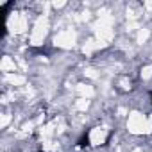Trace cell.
I'll use <instances>...</instances> for the list:
<instances>
[{
    "label": "cell",
    "instance_id": "obj_1",
    "mask_svg": "<svg viewBox=\"0 0 152 152\" xmlns=\"http://www.w3.org/2000/svg\"><path fill=\"white\" fill-rule=\"evenodd\" d=\"M147 125H148V118H145V115H141V113H131L129 115L127 127H129V131L132 134L147 132Z\"/></svg>",
    "mask_w": 152,
    "mask_h": 152
},
{
    "label": "cell",
    "instance_id": "obj_2",
    "mask_svg": "<svg viewBox=\"0 0 152 152\" xmlns=\"http://www.w3.org/2000/svg\"><path fill=\"white\" fill-rule=\"evenodd\" d=\"M47 31H48V22L47 18H38V22L34 23V29L31 32V43L32 45H41L45 36H47Z\"/></svg>",
    "mask_w": 152,
    "mask_h": 152
},
{
    "label": "cell",
    "instance_id": "obj_3",
    "mask_svg": "<svg viewBox=\"0 0 152 152\" xmlns=\"http://www.w3.org/2000/svg\"><path fill=\"white\" fill-rule=\"evenodd\" d=\"M7 27H9L11 32H16V34L18 32H23L27 29V18H25V15L13 13L9 16V20H7Z\"/></svg>",
    "mask_w": 152,
    "mask_h": 152
},
{
    "label": "cell",
    "instance_id": "obj_4",
    "mask_svg": "<svg viewBox=\"0 0 152 152\" xmlns=\"http://www.w3.org/2000/svg\"><path fill=\"white\" fill-rule=\"evenodd\" d=\"M54 43H56L57 47L70 48V47H73V43H75V32H72V31H63V32H59V34L56 36Z\"/></svg>",
    "mask_w": 152,
    "mask_h": 152
},
{
    "label": "cell",
    "instance_id": "obj_5",
    "mask_svg": "<svg viewBox=\"0 0 152 152\" xmlns=\"http://www.w3.org/2000/svg\"><path fill=\"white\" fill-rule=\"evenodd\" d=\"M104 140H106V129H102V127L91 129V132H90V141H91L93 145H100V143H104Z\"/></svg>",
    "mask_w": 152,
    "mask_h": 152
},
{
    "label": "cell",
    "instance_id": "obj_6",
    "mask_svg": "<svg viewBox=\"0 0 152 152\" xmlns=\"http://www.w3.org/2000/svg\"><path fill=\"white\" fill-rule=\"evenodd\" d=\"M0 68H2V72H6V73H13L15 68H16V64H15V61L9 56H6L2 59V63H0Z\"/></svg>",
    "mask_w": 152,
    "mask_h": 152
},
{
    "label": "cell",
    "instance_id": "obj_7",
    "mask_svg": "<svg viewBox=\"0 0 152 152\" xmlns=\"http://www.w3.org/2000/svg\"><path fill=\"white\" fill-rule=\"evenodd\" d=\"M77 91L83 95V99H90V97H93V88L91 86H88V84H79L77 86Z\"/></svg>",
    "mask_w": 152,
    "mask_h": 152
},
{
    "label": "cell",
    "instance_id": "obj_8",
    "mask_svg": "<svg viewBox=\"0 0 152 152\" xmlns=\"http://www.w3.org/2000/svg\"><path fill=\"white\" fill-rule=\"evenodd\" d=\"M7 81H9L11 84L20 86V84H23V83H25V77H22V75H15V73H7Z\"/></svg>",
    "mask_w": 152,
    "mask_h": 152
},
{
    "label": "cell",
    "instance_id": "obj_9",
    "mask_svg": "<svg viewBox=\"0 0 152 152\" xmlns=\"http://www.w3.org/2000/svg\"><path fill=\"white\" fill-rule=\"evenodd\" d=\"M88 106H90L88 99H79L77 102H75V109H79V111H86V109H88Z\"/></svg>",
    "mask_w": 152,
    "mask_h": 152
},
{
    "label": "cell",
    "instance_id": "obj_10",
    "mask_svg": "<svg viewBox=\"0 0 152 152\" xmlns=\"http://www.w3.org/2000/svg\"><path fill=\"white\" fill-rule=\"evenodd\" d=\"M148 39V31L147 29H141L140 34H138V43H145Z\"/></svg>",
    "mask_w": 152,
    "mask_h": 152
},
{
    "label": "cell",
    "instance_id": "obj_11",
    "mask_svg": "<svg viewBox=\"0 0 152 152\" xmlns=\"http://www.w3.org/2000/svg\"><path fill=\"white\" fill-rule=\"evenodd\" d=\"M52 132H54L52 125H45V127L41 129V136H43V138H50V136H52Z\"/></svg>",
    "mask_w": 152,
    "mask_h": 152
},
{
    "label": "cell",
    "instance_id": "obj_12",
    "mask_svg": "<svg viewBox=\"0 0 152 152\" xmlns=\"http://www.w3.org/2000/svg\"><path fill=\"white\" fill-rule=\"evenodd\" d=\"M141 77H143L145 81L152 77V66H145V68L141 70Z\"/></svg>",
    "mask_w": 152,
    "mask_h": 152
},
{
    "label": "cell",
    "instance_id": "obj_13",
    "mask_svg": "<svg viewBox=\"0 0 152 152\" xmlns=\"http://www.w3.org/2000/svg\"><path fill=\"white\" fill-rule=\"evenodd\" d=\"M9 120H11V116H9V115H4V116H2V122H0V127H6Z\"/></svg>",
    "mask_w": 152,
    "mask_h": 152
},
{
    "label": "cell",
    "instance_id": "obj_14",
    "mask_svg": "<svg viewBox=\"0 0 152 152\" xmlns=\"http://www.w3.org/2000/svg\"><path fill=\"white\" fill-rule=\"evenodd\" d=\"M86 75H88V77H91V79H97L99 77V73H95V70H86Z\"/></svg>",
    "mask_w": 152,
    "mask_h": 152
},
{
    "label": "cell",
    "instance_id": "obj_15",
    "mask_svg": "<svg viewBox=\"0 0 152 152\" xmlns=\"http://www.w3.org/2000/svg\"><path fill=\"white\" fill-rule=\"evenodd\" d=\"M145 7L148 9V15H152V2H147V4H145Z\"/></svg>",
    "mask_w": 152,
    "mask_h": 152
},
{
    "label": "cell",
    "instance_id": "obj_16",
    "mask_svg": "<svg viewBox=\"0 0 152 152\" xmlns=\"http://www.w3.org/2000/svg\"><path fill=\"white\" fill-rule=\"evenodd\" d=\"M64 6V2H54V7H63Z\"/></svg>",
    "mask_w": 152,
    "mask_h": 152
},
{
    "label": "cell",
    "instance_id": "obj_17",
    "mask_svg": "<svg viewBox=\"0 0 152 152\" xmlns=\"http://www.w3.org/2000/svg\"><path fill=\"white\" fill-rule=\"evenodd\" d=\"M134 152H141V150H134Z\"/></svg>",
    "mask_w": 152,
    "mask_h": 152
}]
</instances>
